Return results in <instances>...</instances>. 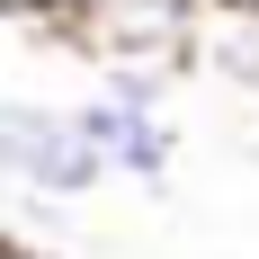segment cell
Masks as SVG:
<instances>
[{
	"mask_svg": "<svg viewBox=\"0 0 259 259\" xmlns=\"http://www.w3.org/2000/svg\"><path fill=\"white\" fill-rule=\"evenodd\" d=\"M0 179L18 197H45V206H72L99 179H116L99 161V143L80 134V107L54 99H0Z\"/></svg>",
	"mask_w": 259,
	"mask_h": 259,
	"instance_id": "obj_1",
	"label": "cell"
},
{
	"mask_svg": "<svg viewBox=\"0 0 259 259\" xmlns=\"http://www.w3.org/2000/svg\"><path fill=\"white\" fill-rule=\"evenodd\" d=\"M214 0H80L63 36L99 63H197V36H206Z\"/></svg>",
	"mask_w": 259,
	"mask_h": 259,
	"instance_id": "obj_2",
	"label": "cell"
},
{
	"mask_svg": "<svg viewBox=\"0 0 259 259\" xmlns=\"http://www.w3.org/2000/svg\"><path fill=\"white\" fill-rule=\"evenodd\" d=\"M80 134L99 143V161L116 170V179H143V188H161L170 161H179V125H170V107L116 99V90H90V99H80Z\"/></svg>",
	"mask_w": 259,
	"mask_h": 259,
	"instance_id": "obj_3",
	"label": "cell"
},
{
	"mask_svg": "<svg viewBox=\"0 0 259 259\" xmlns=\"http://www.w3.org/2000/svg\"><path fill=\"white\" fill-rule=\"evenodd\" d=\"M197 72L224 80V90H259V18L241 9H214L206 36H197Z\"/></svg>",
	"mask_w": 259,
	"mask_h": 259,
	"instance_id": "obj_4",
	"label": "cell"
},
{
	"mask_svg": "<svg viewBox=\"0 0 259 259\" xmlns=\"http://www.w3.org/2000/svg\"><path fill=\"white\" fill-rule=\"evenodd\" d=\"M214 9H241V18H259V0H214Z\"/></svg>",
	"mask_w": 259,
	"mask_h": 259,
	"instance_id": "obj_5",
	"label": "cell"
},
{
	"mask_svg": "<svg viewBox=\"0 0 259 259\" xmlns=\"http://www.w3.org/2000/svg\"><path fill=\"white\" fill-rule=\"evenodd\" d=\"M72 9H80V0H54V18H72Z\"/></svg>",
	"mask_w": 259,
	"mask_h": 259,
	"instance_id": "obj_6",
	"label": "cell"
}]
</instances>
